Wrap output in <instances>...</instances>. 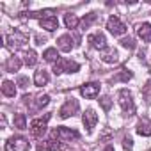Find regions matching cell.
<instances>
[{
	"label": "cell",
	"mask_w": 151,
	"mask_h": 151,
	"mask_svg": "<svg viewBox=\"0 0 151 151\" xmlns=\"http://www.w3.org/2000/svg\"><path fill=\"white\" fill-rule=\"evenodd\" d=\"M50 114H45L43 117H36L30 121V133L34 137H43L46 133V126H48V121H50Z\"/></svg>",
	"instance_id": "obj_5"
},
{
	"label": "cell",
	"mask_w": 151,
	"mask_h": 151,
	"mask_svg": "<svg viewBox=\"0 0 151 151\" xmlns=\"http://www.w3.org/2000/svg\"><path fill=\"white\" fill-rule=\"evenodd\" d=\"M57 48L60 50V52H71L73 48H75V43H73V37L69 36V34H64V36H60L59 39H57Z\"/></svg>",
	"instance_id": "obj_13"
},
{
	"label": "cell",
	"mask_w": 151,
	"mask_h": 151,
	"mask_svg": "<svg viewBox=\"0 0 151 151\" xmlns=\"http://www.w3.org/2000/svg\"><path fill=\"white\" fill-rule=\"evenodd\" d=\"M107 29L112 36H123L126 32V25L117 18V16H110L107 20Z\"/></svg>",
	"instance_id": "obj_10"
},
{
	"label": "cell",
	"mask_w": 151,
	"mask_h": 151,
	"mask_svg": "<svg viewBox=\"0 0 151 151\" xmlns=\"http://www.w3.org/2000/svg\"><path fill=\"white\" fill-rule=\"evenodd\" d=\"M2 94L7 96V98H14V96H16L14 82H11V80H4V82H2Z\"/></svg>",
	"instance_id": "obj_21"
},
{
	"label": "cell",
	"mask_w": 151,
	"mask_h": 151,
	"mask_svg": "<svg viewBox=\"0 0 151 151\" xmlns=\"http://www.w3.org/2000/svg\"><path fill=\"white\" fill-rule=\"evenodd\" d=\"M82 123H84L87 133H91V132L94 130V126H96V123H98V114L94 112V109H87V110L82 114Z\"/></svg>",
	"instance_id": "obj_12"
},
{
	"label": "cell",
	"mask_w": 151,
	"mask_h": 151,
	"mask_svg": "<svg viewBox=\"0 0 151 151\" xmlns=\"http://www.w3.org/2000/svg\"><path fill=\"white\" fill-rule=\"evenodd\" d=\"M22 68V60H20V57H9L7 60H6V71H9V73H14V71H18Z\"/></svg>",
	"instance_id": "obj_20"
},
{
	"label": "cell",
	"mask_w": 151,
	"mask_h": 151,
	"mask_svg": "<svg viewBox=\"0 0 151 151\" xmlns=\"http://www.w3.org/2000/svg\"><path fill=\"white\" fill-rule=\"evenodd\" d=\"M23 62H25L27 66H36V64H37V53H36L34 50L23 52Z\"/></svg>",
	"instance_id": "obj_24"
},
{
	"label": "cell",
	"mask_w": 151,
	"mask_h": 151,
	"mask_svg": "<svg viewBox=\"0 0 151 151\" xmlns=\"http://www.w3.org/2000/svg\"><path fill=\"white\" fill-rule=\"evenodd\" d=\"M117 98H119V105L123 109V114L124 116H133L135 114V101H133V96L128 89H121L117 93Z\"/></svg>",
	"instance_id": "obj_1"
},
{
	"label": "cell",
	"mask_w": 151,
	"mask_h": 151,
	"mask_svg": "<svg viewBox=\"0 0 151 151\" xmlns=\"http://www.w3.org/2000/svg\"><path fill=\"white\" fill-rule=\"evenodd\" d=\"M6 41H7L9 46H13V48H20V46H23L25 43H29V36L23 34L22 30H14V32L7 34Z\"/></svg>",
	"instance_id": "obj_8"
},
{
	"label": "cell",
	"mask_w": 151,
	"mask_h": 151,
	"mask_svg": "<svg viewBox=\"0 0 151 151\" xmlns=\"http://www.w3.org/2000/svg\"><path fill=\"white\" fill-rule=\"evenodd\" d=\"M14 128L27 130V117H25V114H16L14 116Z\"/></svg>",
	"instance_id": "obj_27"
},
{
	"label": "cell",
	"mask_w": 151,
	"mask_h": 151,
	"mask_svg": "<svg viewBox=\"0 0 151 151\" xmlns=\"http://www.w3.org/2000/svg\"><path fill=\"white\" fill-rule=\"evenodd\" d=\"M96 20H98V14H96V13H89V14H86V16H84V20L80 22V27L86 30V29H89Z\"/></svg>",
	"instance_id": "obj_26"
},
{
	"label": "cell",
	"mask_w": 151,
	"mask_h": 151,
	"mask_svg": "<svg viewBox=\"0 0 151 151\" xmlns=\"http://www.w3.org/2000/svg\"><path fill=\"white\" fill-rule=\"evenodd\" d=\"M64 23H66L68 29H77V27L80 25V20L77 18V14L68 13V14H64Z\"/></svg>",
	"instance_id": "obj_23"
},
{
	"label": "cell",
	"mask_w": 151,
	"mask_h": 151,
	"mask_svg": "<svg viewBox=\"0 0 151 151\" xmlns=\"http://www.w3.org/2000/svg\"><path fill=\"white\" fill-rule=\"evenodd\" d=\"M147 60H149V66H151V53H149V57H147Z\"/></svg>",
	"instance_id": "obj_34"
},
{
	"label": "cell",
	"mask_w": 151,
	"mask_h": 151,
	"mask_svg": "<svg viewBox=\"0 0 151 151\" xmlns=\"http://www.w3.org/2000/svg\"><path fill=\"white\" fill-rule=\"evenodd\" d=\"M137 133L142 137H149L151 135V121L147 117H142L137 124Z\"/></svg>",
	"instance_id": "obj_18"
},
{
	"label": "cell",
	"mask_w": 151,
	"mask_h": 151,
	"mask_svg": "<svg viewBox=\"0 0 151 151\" xmlns=\"http://www.w3.org/2000/svg\"><path fill=\"white\" fill-rule=\"evenodd\" d=\"M133 78V73L130 71V69H126V68H123L116 77H112V82H128V80H132Z\"/></svg>",
	"instance_id": "obj_22"
},
{
	"label": "cell",
	"mask_w": 151,
	"mask_h": 151,
	"mask_svg": "<svg viewBox=\"0 0 151 151\" xmlns=\"http://www.w3.org/2000/svg\"><path fill=\"white\" fill-rule=\"evenodd\" d=\"M36 41H37V45H43V43H45V37H41V36H36Z\"/></svg>",
	"instance_id": "obj_32"
},
{
	"label": "cell",
	"mask_w": 151,
	"mask_h": 151,
	"mask_svg": "<svg viewBox=\"0 0 151 151\" xmlns=\"http://www.w3.org/2000/svg\"><path fill=\"white\" fill-rule=\"evenodd\" d=\"M43 59H45L46 62H53V64H55L60 57H59V53H57V50H55V48H46V50H45V53H43Z\"/></svg>",
	"instance_id": "obj_25"
},
{
	"label": "cell",
	"mask_w": 151,
	"mask_h": 151,
	"mask_svg": "<svg viewBox=\"0 0 151 151\" xmlns=\"http://www.w3.org/2000/svg\"><path fill=\"white\" fill-rule=\"evenodd\" d=\"M60 147H62V144H60V142H57L53 137L37 144V151H57V149H60Z\"/></svg>",
	"instance_id": "obj_14"
},
{
	"label": "cell",
	"mask_w": 151,
	"mask_h": 151,
	"mask_svg": "<svg viewBox=\"0 0 151 151\" xmlns=\"http://www.w3.org/2000/svg\"><path fill=\"white\" fill-rule=\"evenodd\" d=\"M80 69V64L75 62V60H68V59H59L55 64H53V73L55 75H60V73H77Z\"/></svg>",
	"instance_id": "obj_4"
},
{
	"label": "cell",
	"mask_w": 151,
	"mask_h": 151,
	"mask_svg": "<svg viewBox=\"0 0 151 151\" xmlns=\"http://www.w3.org/2000/svg\"><path fill=\"white\" fill-rule=\"evenodd\" d=\"M23 100H25V105H29V109L32 112H37V110H41L43 107H46L50 103V96L48 94H37V96L27 94Z\"/></svg>",
	"instance_id": "obj_2"
},
{
	"label": "cell",
	"mask_w": 151,
	"mask_h": 151,
	"mask_svg": "<svg viewBox=\"0 0 151 151\" xmlns=\"http://www.w3.org/2000/svg\"><path fill=\"white\" fill-rule=\"evenodd\" d=\"M39 25H41V29H45V30H48V32H53V30L59 29V20H57L55 16H48V18L39 20Z\"/></svg>",
	"instance_id": "obj_16"
},
{
	"label": "cell",
	"mask_w": 151,
	"mask_h": 151,
	"mask_svg": "<svg viewBox=\"0 0 151 151\" xmlns=\"http://www.w3.org/2000/svg\"><path fill=\"white\" fill-rule=\"evenodd\" d=\"M78 112V101L77 100H68L60 109H59V117L60 119H68V117H71V116H75Z\"/></svg>",
	"instance_id": "obj_9"
},
{
	"label": "cell",
	"mask_w": 151,
	"mask_h": 151,
	"mask_svg": "<svg viewBox=\"0 0 151 151\" xmlns=\"http://www.w3.org/2000/svg\"><path fill=\"white\" fill-rule=\"evenodd\" d=\"M18 86H20L22 89H25V87L29 86V78H27V77H20V78H18Z\"/></svg>",
	"instance_id": "obj_31"
},
{
	"label": "cell",
	"mask_w": 151,
	"mask_h": 151,
	"mask_svg": "<svg viewBox=\"0 0 151 151\" xmlns=\"http://www.w3.org/2000/svg\"><path fill=\"white\" fill-rule=\"evenodd\" d=\"M87 43L91 45V48L100 50V52H103V50H107V48H109V46H107V37H105V34H103V32L89 34V36H87Z\"/></svg>",
	"instance_id": "obj_7"
},
{
	"label": "cell",
	"mask_w": 151,
	"mask_h": 151,
	"mask_svg": "<svg viewBox=\"0 0 151 151\" xmlns=\"http://www.w3.org/2000/svg\"><path fill=\"white\" fill-rule=\"evenodd\" d=\"M137 36L144 43H151V23H140L137 27Z\"/></svg>",
	"instance_id": "obj_17"
},
{
	"label": "cell",
	"mask_w": 151,
	"mask_h": 151,
	"mask_svg": "<svg viewBox=\"0 0 151 151\" xmlns=\"http://www.w3.org/2000/svg\"><path fill=\"white\" fill-rule=\"evenodd\" d=\"M100 84L98 82H89V84H84L80 86V94L87 100H94L98 94H100Z\"/></svg>",
	"instance_id": "obj_11"
},
{
	"label": "cell",
	"mask_w": 151,
	"mask_h": 151,
	"mask_svg": "<svg viewBox=\"0 0 151 151\" xmlns=\"http://www.w3.org/2000/svg\"><path fill=\"white\" fill-rule=\"evenodd\" d=\"M123 147L128 149V151L133 149V140H132V137H124V139H123Z\"/></svg>",
	"instance_id": "obj_30"
},
{
	"label": "cell",
	"mask_w": 151,
	"mask_h": 151,
	"mask_svg": "<svg viewBox=\"0 0 151 151\" xmlns=\"http://www.w3.org/2000/svg\"><path fill=\"white\" fill-rule=\"evenodd\" d=\"M48 82H50V75H48V71H45V69L36 71V75H34V84H36L37 87H43V86H46Z\"/></svg>",
	"instance_id": "obj_19"
},
{
	"label": "cell",
	"mask_w": 151,
	"mask_h": 151,
	"mask_svg": "<svg viewBox=\"0 0 151 151\" xmlns=\"http://www.w3.org/2000/svg\"><path fill=\"white\" fill-rule=\"evenodd\" d=\"M103 151H114V146H107V147H105Z\"/></svg>",
	"instance_id": "obj_33"
},
{
	"label": "cell",
	"mask_w": 151,
	"mask_h": 151,
	"mask_svg": "<svg viewBox=\"0 0 151 151\" xmlns=\"http://www.w3.org/2000/svg\"><path fill=\"white\" fill-rule=\"evenodd\" d=\"M100 57H101V60L107 62V64H116V62H119V53H117V50H114V48L103 50Z\"/></svg>",
	"instance_id": "obj_15"
},
{
	"label": "cell",
	"mask_w": 151,
	"mask_h": 151,
	"mask_svg": "<svg viewBox=\"0 0 151 151\" xmlns=\"http://www.w3.org/2000/svg\"><path fill=\"white\" fill-rule=\"evenodd\" d=\"M30 144L23 137H11L6 142V151H29Z\"/></svg>",
	"instance_id": "obj_6"
},
{
	"label": "cell",
	"mask_w": 151,
	"mask_h": 151,
	"mask_svg": "<svg viewBox=\"0 0 151 151\" xmlns=\"http://www.w3.org/2000/svg\"><path fill=\"white\" fill-rule=\"evenodd\" d=\"M52 137L60 140V142H71V140H77L80 137V133L77 130H73V128H66V126H59L52 132Z\"/></svg>",
	"instance_id": "obj_3"
},
{
	"label": "cell",
	"mask_w": 151,
	"mask_h": 151,
	"mask_svg": "<svg viewBox=\"0 0 151 151\" xmlns=\"http://www.w3.org/2000/svg\"><path fill=\"white\" fill-rule=\"evenodd\" d=\"M100 105H101V109H103L105 112H109L110 107H112V100H110L109 96H101V98H100Z\"/></svg>",
	"instance_id": "obj_28"
},
{
	"label": "cell",
	"mask_w": 151,
	"mask_h": 151,
	"mask_svg": "<svg viewBox=\"0 0 151 151\" xmlns=\"http://www.w3.org/2000/svg\"><path fill=\"white\" fill-rule=\"evenodd\" d=\"M121 45H123L124 48H128V50H133V48H135V43H133L132 37H123V39H121Z\"/></svg>",
	"instance_id": "obj_29"
}]
</instances>
